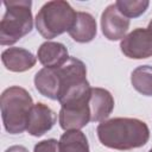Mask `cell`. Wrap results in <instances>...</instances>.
Returning <instances> with one entry per match:
<instances>
[{
	"label": "cell",
	"mask_w": 152,
	"mask_h": 152,
	"mask_svg": "<svg viewBox=\"0 0 152 152\" xmlns=\"http://www.w3.org/2000/svg\"><path fill=\"white\" fill-rule=\"evenodd\" d=\"M96 133L103 146L119 151L142 147L150 139L147 125L135 118H113L101 121Z\"/></svg>",
	"instance_id": "6da1fadb"
},
{
	"label": "cell",
	"mask_w": 152,
	"mask_h": 152,
	"mask_svg": "<svg viewBox=\"0 0 152 152\" xmlns=\"http://www.w3.org/2000/svg\"><path fill=\"white\" fill-rule=\"evenodd\" d=\"M33 101L28 91L13 86L5 89L0 97L1 118L5 129L10 134H19L26 131Z\"/></svg>",
	"instance_id": "7a4b0ae2"
},
{
	"label": "cell",
	"mask_w": 152,
	"mask_h": 152,
	"mask_svg": "<svg viewBox=\"0 0 152 152\" xmlns=\"http://www.w3.org/2000/svg\"><path fill=\"white\" fill-rule=\"evenodd\" d=\"M76 17L77 12L69 2L63 0L48 1L36 15V28L43 38L52 39L64 32H69Z\"/></svg>",
	"instance_id": "3957f363"
},
{
	"label": "cell",
	"mask_w": 152,
	"mask_h": 152,
	"mask_svg": "<svg viewBox=\"0 0 152 152\" xmlns=\"http://www.w3.org/2000/svg\"><path fill=\"white\" fill-rule=\"evenodd\" d=\"M5 14L0 21V44L13 45L33 28L30 0L4 1Z\"/></svg>",
	"instance_id": "277c9868"
},
{
	"label": "cell",
	"mask_w": 152,
	"mask_h": 152,
	"mask_svg": "<svg viewBox=\"0 0 152 152\" xmlns=\"http://www.w3.org/2000/svg\"><path fill=\"white\" fill-rule=\"evenodd\" d=\"M121 52L133 59L152 57V30L138 27L126 34L120 42Z\"/></svg>",
	"instance_id": "5b68a950"
},
{
	"label": "cell",
	"mask_w": 152,
	"mask_h": 152,
	"mask_svg": "<svg viewBox=\"0 0 152 152\" xmlns=\"http://www.w3.org/2000/svg\"><path fill=\"white\" fill-rule=\"evenodd\" d=\"M129 27V19L116 7L115 2L106 7L101 14V30L108 40L124 39Z\"/></svg>",
	"instance_id": "8992f818"
},
{
	"label": "cell",
	"mask_w": 152,
	"mask_h": 152,
	"mask_svg": "<svg viewBox=\"0 0 152 152\" xmlns=\"http://www.w3.org/2000/svg\"><path fill=\"white\" fill-rule=\"evenodd\" d=\"M56 120V113L45 103L38 102L31 109L26 131L32 137H42L53 127Z\"/></svg>",
	"instance_id": "52a82bcc"
},
{
	"label": "cell",
	"mask_w": 152,
	"mask_h": 152,
	"mask_svg": "<svg viewBox=\"0 0 152 152\" xmlns=\"http://www.w3.org/2000/svg\"><path fill=\"white\" fill-rule=\"evenodd\" d=\"M58 121H59L61 128L64 131L83 128L90 121L89 103L61 107Z\"/></svg>",
	"instance_id": "ba28073f"
},
{
	"label": "cell",
	"mask_w": 152,
	"mask_h": 152,
	"mask_svg": "<svg viewBox=\"0 0 152 152\" xmlns=\"http://www.w3.org/2000/svg\"><path fill=\"white\" fill-rule=\"evenodd\" d=\"M89 108H90V121L93 122L104 121L114 109V99L112 94L103 88H99V87L91 88Z\"/></svg>",
	"instance_id": "9c48e42d"
},
{
	"label": "cell",
	"mask_w": 152,
	"mask_h": 152,
	"mask_svg": "<svg viewBox=\"0 0 152 152\" xmlns=\"http://www.w3.org/2000/svg\"><path fill=\"white\" fill-rule=\"evenodd\" d=\"M1 61L5 68L13 72H24L34 66L37 57L23 48H8L2 51Z\"/></svg>",
	"instance_id": "30bf717a"
},
{
	"label": "cell",
	"mask_w": 152,
	"mask_h": 152,
	"mask_svg": "<svg viewBox=\"0 0 152 152\" xmlns=\"http://www.w3.org/2000/svg\"><path fill=\"white\" fill-rule=\"evenodd\" d=\"M37 58L44 68H61L70 57L64 44L46 40L38 48Z\"/></svg>",
	"instance_id": "8fae6325"
},
{
	"label": "cell",
	"mask_w": 152,
	"mask_h": 152,
	"mask_svg": "<svg viewBox=\"0 0 152 152\" xmlns=\"http://www.w3.org/2000/svg\"><path fill=\"white\" fill-rule=\"evenodd\" d=\"M34 87L43 96L58 100L59 96V76L57 68H43L34 75Z\"/></svg>",
	"instance_id": "7c38bea8"
},
{
	"label": "cell",
	"mask_w": 152,
	"mask_h": 152,
	"mask_svg": "<svg viewBox=\"0 0 152 152\" xmlns=\"http://www.w3.org/2000/svg\"><path fill=\"white\" fill-rule=\"evenodd\" d=\"M96 32L95 18L88 12H77L76 20L68 33L77 43H89L95 38Z\"/></svg>",
	"instance_id": "4fadbf2b"
},
{
	"label": "cell",
	"mask_w": 152,
	"mask_h": 152,
	"mask_svg": "<svg viewBox=\"0 0 152 152\" xmlns=\"http://www.w3.org/2000/svg\"><path fill=\"white\" fill-rule=\"evenodd\" d=\"M59 152H90L86 134L81 129L65 131L59 139Z\"/></svg>",
	"instance_id": "5bb4252c"
},
{
	"label": "cell",
	"mask_w": 152,
	"mask_h": 152,
	"mask_svg": "<svg viewBox=\"0 0 152 152\" xmlns=\"http://www.w3.org/2000/svg\"><path fill=\"white\" fill-rule=\"evenodd\" d=\"M131 83L138 93L145 96H152V65L135 68L131 74Z\"/></svg>",
	"instance_id": "9a60e30c"
},
{
	"label": "cell",
	"mask_w": 152,
	"mask_h": 152,
	"mask_svg": "<svg viewBox=\"0 0 152 152\" xmlns=\"http://www.w3.org/2000/svg\"><path fill=\"white\" fill-rule=\"evenodd\" d=\"M119 11L126 18H138L146 12L150 6L147 0H118L115 2Z\"/></svg>",
	"instance_id": "2e32d148"
},
{
	"label": "cell",
	"mask_w": 152,
	"mask_h": 152,
	"mask_svg": "<svg viewBox=\"0 0 152 152\" xmlns=\"http://www.w3.org/2000/svg\"><path fill=\"white\" fill-rule=\"evenodd\" d=\"M33 152H59V141L56 139H46L34 145Z\"/></svg>",
	"instance_id": "e0dca14e"
},
{
	"label": "cell",
	"mask_w": 152,
	"mask_h": 152,
	"mask_svg": "<svg viewBox=\"0 0 152 152\" xmlns=\"http://www.w3.org/2000/svg\"><path fill=\"white\" fill-rule=\"evenodd\" d=\"M5 152H28V150H27L25 146H21V145H14V146H11L10 148H7Z\"/></svg>",
	"instance_id": "ac0fdd59"
},
{
	"label": "cell",
	"mask_w": 152,
	"mask_h": 152,
	"mask_svg": "<svg viewBox=\"0 0 152 152\" xmlns=\"http://www.w3.org/2000/svg\"><path fill=\"white\" fill-rule=\"evenodd\" d=\"M147 28H150V30H152V20L150 21V24H148V27Z\"/></svg>",
	"instance_id": "d6986e66"
},
{
	"label": "cell",
	"mask_w": 152,
	"mask_h": 152,
	"mask_svg": "<svg viewBox=\"0 0 152 152\" xmlns=\"http://www.w3.org/2000/svg\"><path fill=\"white\" fill-rule=\"evenodd\" d=\"M148 152H152V147H151V148H150V151H148Z\"/></svg>",
	"instance_id": "ffe728a7"
}]
</instances>
